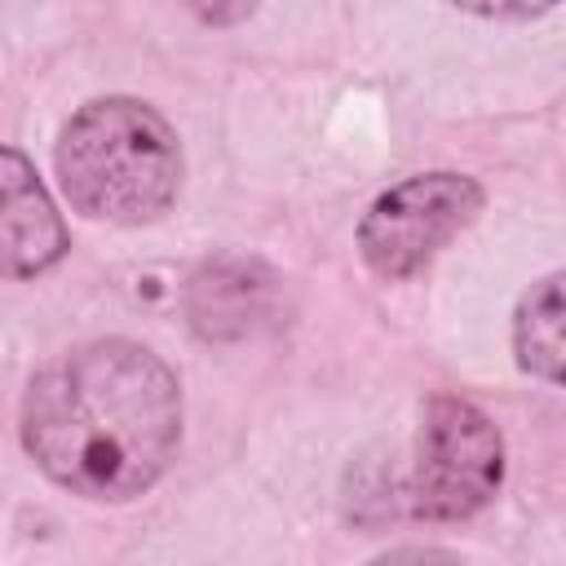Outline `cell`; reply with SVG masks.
Returning <instances> with one entry per match:
<instances>
[{"instance_id":"1","label":"cell","mask_w":566,"mask_h":566,"mask_svg":"<svg viewBox=\"0 0 566 566\" xmlns=\"http://www.w3.org/2000/svg\"><path fill=\"white\" fill-rule=\"evenodd\" d=\"M181 442V389L133 340H88L53 358L22 398V447L66 491L133 500Z\"/></svg>"},{"instance_id":"2","label":"cell","mask_w":566,"mask_h":566,"mask_svg":"<svg viewBox=\"0 0 566 566\" xmlns=\"http://www.w3.org/2000/svg\"><path fill=\"white\" fill-rule=\"evenodd\" d=\"M53 159L71 208L115 226L164 217L181 186V146L168 119L137 97L80 106Z\"/></svg>"},{"instance_id":"3","label":"cell","mask_w":566,"mask_h":566,"mask_svg":"<svg viewBox=\"0 0 566 566\" xmlns=\"http://www.w3.org/2000/svg\"><path fill=\"white\" fill-rule=\"evenodd\" d=\"M504 478V442L482 407L442 394L424 407L407 500L416 517L460 522L491 504Z\"/></svg>"},{"instance_id":"4","label":"cell","mask_w":566,"mask_h":566,"mask_svg":"<svg viewBox=\"0 0 566 566\" xmlns=\"http://www.w3.org/2000/svg\"><path fill=\"white\" fill-rule=\"evenodd\" d=\"M482 212V186L460 172H420L385 190L363 226L358 252L380 279H411L424 270L473 217Z\"/></svg>"},{"instance_id":"5","label":"cell","mask_w":566,"mask_h":566,"mask_svg":"<svg viewBox=\"0 0 566 566\" xmlns=\"http://www.w3.org/2000/svg\"><path fill=\"white\" fill-rule=\"evenodd\" d=\"M0 186H4V274L31 279L66 252V226L49 190L40 186V177L13 146L4 150Z\"/></svg>"},{"instance_id":"6","label":"cell","mask_w":566,"mask_h":566,"mask_svg":"<svg viewBox=\"0 0 566 566\" xmlns=\"http://www.w3.org/2000/svg\"><path fill=\"white\" fill-rule=\"evenodd\" d=\"M513 354L522 371L566 385V270L539 279L513 314Z\"/></svg>"},{"instance_id":"7","label":"cell","mask_w":566,"mask_h":566,"mask_svg":"<svg viewBox=\"0 0 566 566\" xmlns=\"http://www.w3.org/2000/svg\"><path fill=\"white\" fill-rule=\"evenodd\" d=\"M230 265H208L195 287H190V318L203 336H239L248 332L252 318H261L265 310V292H270V279L265 283H252L248 274L256 265H243L234 261V274H226Z\"/></svg>"},{"instance_id":"8","label":"cell","mask_w":566,"mask_h":566,"mask_svg":"<svg viewBox=\"0 0 566 566\" xmlns=\"http://www.w3.org/2000/svg\"><path fill=\"white\" fill-rule=\"evenodd\" d=\"M371 566H464V562L455 553H447V548H420V544H411V548H394V553L376 557Z\"/></svg>"}]
</instances>
